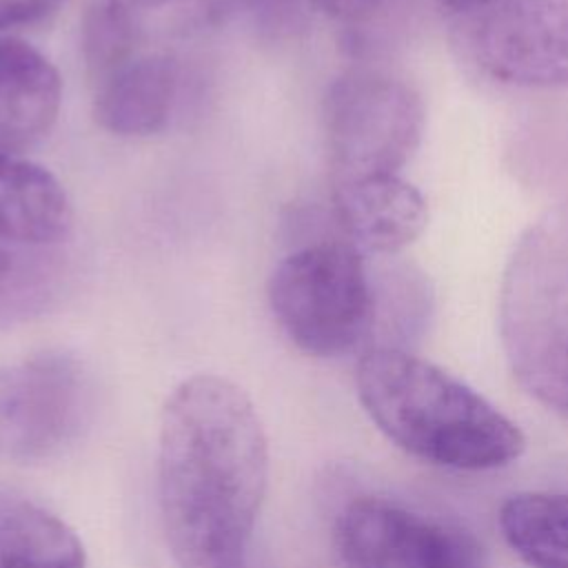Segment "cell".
I'll return each instance as SVG.
<instances>
[{"label":"cell","mask_w":568,"mask_h":568,"mask_svg":"<svg viewBox=\"0 0 568 568\" xmlns=\"http://www.w3.org/2000/svg\"><path fill=\"white\" fill-rule=\"evenodd\" d=\"M268 484V442L248 395L193 375L166 397L158 433V501L178 568H246Z\"/></svg>","instance_id":"obj_1"},{"label":"cell","mask_w":568,"mask_h":568,"mask_svg":"<svg viewBox=\"0 0 568 568\" xmlns=\"http://www.w3.org/2000/svg\"><path fill=\"white\" fill-rule=\"evenodd\" d=\"M355 384L375 426L413 457L457 470H490L524 453L526 437L513 419L404 346L366 348Z\"/></svg>","instance_id":"obj_2"},{"label":"cell","mask_w":568,"mask_h":568,"mask_svg":"<svg viewBox=\"0 0 568 568\" xmlns=\"http://www.w3.org/2000/svg\"><path fill=\"white\" fill-rule=\"evenodd\" d=\"M499 335L521 388L568 417V206L530 224L513 248L501 277Z\"/></svg>","instance_id":"obj_3"},{"label":"cell","mask_w":568,"mask_h":568,"mask_svg":"<svg viewBox=\"0 0 568 568\" xmlns=\"http://www.w3.org/2000/svg\"><path fill=\"white\" fill-rule=\"evenodd\" d=\"M366 260L335 231L308 237L273 268L268 304L300 351L339 357L373 346L379 291Z\"/></svg>","instance_id":"obj_4"},{"label":"cell","mask_w":568,"mask_h":568,"mask_svg":"<svg viewBox=\"0 0 568 568\" xmlns=\"http://www.w3.org/2000/svg\"><path fill=\"white\" fill-rule=\"evenodd\" d=\"M324 138L331 184L399 173L424 133L419 93L379 69H351L324 95Z\"/></svg>","instance_id":"obj_5"},{"label":"cell","mask_w":568,"mask_h":568,"mask_svg":"<svg viewBox=\"0 0 568 568\" xmlns=\"http://www.w3.org/2000/svg\"><path fill=\"white\" fill-rule=\"evenodd\" d=\"M473 62L495 82L568 91V0H499L468 33Z\"/></svg>","instance_id":"obj_6"},{"label":"cell","mask_w":568,"mask_h":568,"mask_svg":"<svg viewBox=\"0 0 568 568\" xmlns=\"http://www.w3.org/2000/svg\"><path fill=\"white\" fill-rule=\"evenodd\" d=\"M335 546L346 568H479L466 535L382 497L342 510Z\"/></svg>","instance_id":"obj_7"},{"label":"cell","mask_w":568,"mask_h":568,"mask_svg":"<svg viewBox=\"0 0 568 568\" xmlns=\"http://www.w3.org/2000/svg\"><path fill=\"white\" fill-rule=\"evenodd\" d=\"M84 404L80 366L58 353L0 366V462L40 459L78 428Z\"/></svg>","instance_id":"obj_8"},{"label":"cell","mask_w":568,"mask_h":568,"mask_svg":"<svg viewBox=\"0 0 568 568\" xmlns=\"http://www.w3.org/2000/svg\"><path fill=\"white\" fill-rule=\"evenodd\" d=\"M333 220L364 257H393L419 237L428 206L402 173L366 175L333 182Z\"/></svg>","instance_id":"obj_9"},{"label":"cell","mask_w":568,"mask_h":568,"mask_svg":"<svg viewBox=\"0 0 568 568\" xmlns=\"http://www.w3.org/2000/svg\"><path fill=\"white\" fill-rule=\"evenodd\" d=\"M93 82V115L115 135H153L166 129L178 100L182 69L166 51L140 49Z\"/></svg>","instance_id":"obj_10"},{"label":"cell","mask_w":568,"mask_h":568,"mask_svg":"<svg viewBox=\"0 0 568 568\" xmlns=\"http://www.w3.org/2000/svg\"><path fill=\"white\" fill-rule=\"evenodd\" d=\"M62 80L55 67L22 40H0V149L22 153L55 124Z\"/></svg>","instance_id":"obj_11"},{"label":"cell","mask_w":568,"mask_h":568,"mask_svg":"<svg viewBox=\"0 0 568 568\" xmlns=\"http://www.w3.org/2000/svg\"><path fill=\"white\" fill-rule=\"evenodd\" d=\"M73 224L64 186L44 166L0 149V242L49 246Z\"/></svg>","instance_id":"obj_12"},{"label":"cell","mask_w":568,"mask_h":568,"mask_svg":"<svg viewBox=\"0 0 568 568\" xmlns=\"http://www.w3.org/2000/svg\"><path fill=\"white\" fill-rule=\"evenodd\" d=\"M0 568H87L82 541L33 499L0 490Z\"/></svg>","instance_id":"obj_13"},{"label":"cell","mask_w":568,"mask_h":568,"mask_svg":"<svg viewBox=\"0 0 568 568\" xmlns=\"http://www.w3.org/2000/svg\"><path fill=\"white\" fill-rule=\"evenodd\" d=\"M506 544L530 568H568V493H519L499 508Z\"/></svg>","instance_id":"obj_14"},{"label":"cell","mask_w":568,"mask_h":568,"mask_svg":"<svg viewBox=\"0 0 568 568\" xmlns=\"http://www.w3.org/2000/svg\"><path fill=\"white\" fill-rule=\"evenodd\" d=\"M62 291V266L51 253L0 248V331L42 315Z\"/></svg>","instance_id":"obj_15"},{"label":"cell","mask_w":568,"mask_h":568,"mask_svg":"<svg viewBox=\"0 0 568 568\" xmlns=\"http://www.w3.org/2000/svg\"><path fill=\"white\" fill-rule=\"evenodd\" d=\"M146 36V22L153 13H173V24L180 31H195V13L200 0H115Z\"/></svg>","instance_id":"obj_16"},{"label":"cell","mask_w":568,"mask_h":568,"mask_svg":"<svg viewBox=\"0 0 568 568\" xmlns=\"http://www.w3.org/2000/svg\"><path fill=\"white\" fill-rule=\"evenodd\" d=\"M62 0H0V31L49 16Z\"/></svg>","instance_id":"obj_17"},{"label":"cell","mask_w":568,"mask_h":568,"mask_svg":"<svg viewBox=\"0 0 568 568\" xmlns=\"http://www.w3.org/2000/svg\"><path fill=\"white\" fill-rule=\"evenodd\" d=\"M308 4L339 22L362 24L382 9L384 0H308Z\"/></svg>","instance_id":"obj_18"},{"label":"cell","mask_w":568,"mask_h":568,"mask_svg":"<svg viewBox=\"0 0 568 568\" xmlns=\"http://www.w3.org/2000/svg\"><path fill=\"white\" fill-rule=\"evenodd\" d=\"M437 2L455 13H481L484 9L493 7L499 0H437Z\"/></svg>","instance_id":"obj_19"}]
</instances>
